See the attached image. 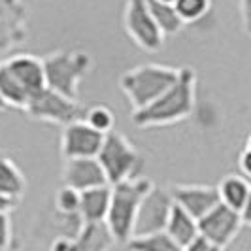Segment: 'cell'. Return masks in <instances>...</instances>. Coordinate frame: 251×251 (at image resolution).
<instances>
[{
    "label": "cell",
    "instance_id": "5bb4252c",
    "mask_svg": "<svg viewBox=\"0 0 251 251\" xmlns=\"http://www.w3.org/2000/svg\"><path fill=\"white\" fill-rule=\"evenodd\" d=\"M219 202L226 204L228 208L242 214L246 221H250V206H251V185L250 177L242 174H228L217 185Z\"/></svg>",
    "mask_w": 251,
    "mask_h": 251
},
{
    "label": "cell",
    "instance_id": "9c48e42d",
    "mask_svg": "<svg viewBox=\"0 0 251 251\" xmlns=\"http://www.w3.org/2000/svg\"><path fill=\"white\" fill-rule=\"evenodd\" d=\"M172 195L168 187H159V185H151L148 193L142 197L134 217V225H132V236L138 234H148L155 230H164L168 214L172 210Z\"/></svg>",
    "mask_w": 251,
    "mask_h": 251
},
{
    "label": "cell",
    "instance_id": "f546056e",
    "mask_svg": "<svg viewBox=\"0 0 251 251\" xmlns=\"http://www.w3.org/2000/svg\"><path fill=\"white\" fill-rule=\"evenodd\" d=\"M240 10H242V23L246 32L250 34V0H240Z\"/></svg>",
    "mask_w": 251,
    "mask_h": 251
},
{
    "label": "cell",
    "instance_id": "6da1fadb",
    "mask_svg": "<svg viewBox=\"0 0 251 251\" xmlns=\"http://www.w3.org/2000/svg\"><path fill=\"white\" fill-rule=\"evenodd\" d=\"M197 99V72L191 66L177 68L176 79L170 87L150 102L148 106L132 110L130 121L138 128L168 126L187 119L195 110Z\"/></svg>",
    "mask_w": 251,
    "mask_h": 251
},
{
    "label": "cell",
    "instance_id": "4dcf8cb0",
    "mask_svg": "<svg viewBox=\"0 0 251 251\" xmlns=\"http://www.w3.org/2000/svg\"><path fill=\"white\" fill-rule=\"evenodd\" d=\"M161 2H168V4H174L176 0H161Z\"/></svg>",
    "mask_w": 251,
    "mask_h": 251
},
{
    "label": "cell",
    "instance_id": "52a82bcc",
    "mask_svg": "<svg viewBox=\"0 0 251 251\" xmlns=\"http://www.w3.org/2000/svg\"><path fill=\"white\" fill-rule=\"evenodd\" d=\"M248 223L250 221H246L240 212L228 208L223 202H217L206 214L197 219L199 232L204 238L210 240L217 248V251L228 248L238 238L244 225H248Z\"/></svg>",
    "mask_w": 251,
    "mask_h": 251
},
{
    "label": "cell",
    "instance_id": "44dd1931",
    "mask_svg": "<svg viewBox=\"0 0 251 251\" xmlns=\"http://www.w3.org/2000/svg\"><path fill=\"white\" fill-rule=\"evenodd\" d=\"M148 8H150L151 15L155 19L157 26L161 28V32L166 36H174L179 34L185 23L181 21V17L177 15L174 4L168 2H161V0H148Z\"/></svg>",
    "mask_w": 251,
    "mask_h": 251
},
{
    "label": "cell",
    "instance_id": "7c38bea8",
    "mask_svg": "<svg viewBox=\"0 0 251 251\" xmlns=\"http://www.w3.org/2000/svg\"><path fill=\"white\" fill-rule=\"evenodd\" d=\"M104 183H108V179L97 157L64 159L63 185H68L75 191H83V189L99 187Z\"/></svg>",
    "mask_w": 251,
    "mask_h": 251
},
{
    "label": "cell",
    "instance_id": "8992f818",
    "mask_svg": "<svg viewBox=\"0 0 251 251\" xmlns=\"http://www.w3.org/2000/svg\"><path fill=\"white\" fill-rule=\"evenodd\" d=\"M23 112L34 121L64 126L75 119H83L85 110L75 99H68L50 87H42L28 97Z\"/></svg>",
    "mask_w": 251,
    "mask_h": 251
},
{
    "label": "cell",
    "instance_id": "484cf974",
    "mask_svg": "<svg viewBox=\"0 0 251 251\" xmlns=\"http://www.w3.org/2000/svg\"><path fill=\"white\" fill-rule=\"evenodd\" d=\"M12 217L10 212H0V250H8L12 246Z\"/></svg>",
    "mask_w": 251,
    "mask_h": 251
},
{
    "label": "cell",
    "instance_id": "ffe728a7",
    "mask_svg": "<svg viewBox=\"0 0 251 251\" xmlns=\"http://www.w3.org/2000/svg\"><path fill=\"white\" fill-rule=\"evenodd\" d=\"M28 97H30L28 91L17 81V77L10 72V68L2 61L0 63V100L4 102V106L23 110Z\"/></svg>",
    "mask_w": 251,
    "mask_h": 251
},
{
    "label": "cell",
    "instance_id": "7402d4cb",
    "mask_svg": "<svg viewBox=\"0 0 251 251\" xmlns=\"http://www.w3.org/2000/svg\"><path fill=\"white\" fill-rule=\"evenodd\" d=\"M125 246L138 251H179L176 242L166 234V230H155V232H148V234L130 236L125 242Z\"/></svg>",
    "mask_w": 251,
    "mask_h": 251
},
{
    "label": "cell",
    "instance_id": "cb8c5ba5",
    "mask_svg": "<svg viewBox=\"0 0 251 251\" xmlns=\"http://www.w3.org/2000/svg\"><path fill=\"white\" fill-rule=\"evenodd\" d=\"M177 15L181 17V21L187 23H197L202 17H206V13L212 8V0H176L174 2Z\"/></svg>",
    "mask_w": 251,
    "mask_h": 251
},
{
    "label": "cell",
    "instance_id": "ac0fdd59",
    "mask_svg": "<svg viewBox=\"0 0 251 251\" xmlns=\"http://www.w3.org/2000/svg\"><path fill=\"white\" fill-rule=\"evenodd\" d=\"M164 230L170 238L176 242V246L179 250H185L187 244L199 234V225L197 219L189 214L187 210H183L181 206H177L176 202L172 204V210L168 214Z\"/></svg>",
    "mask_w": 251,
    "mask_h": 251
},
{
    "label": "cell",
    "instance_id": "d6a6232c",
    "mask_svg": "<svg viewBox=\"0 0 251 251\" xmlns=\"http://www.w3.org/2000/svg\"><path fill=\"white\" fill-rule=\"evenodd\" d=\"M0 63H2V51H0Z\"/></svg>",
    "mask_w": 251,
    "mask_h": 251
},
{
    "label": "cell",
    "instance_id": "ba28073f",
    "mask_svg": "<svg viewBox=\"0 0 251 251\" xmlns=\"http://www.w3.org/2000/svg\"><path fill=\"white\" fill-rule=\"evenodd\" d=\"M123 23L128 38L144 51H159L164 46V34L157 26L148 0H126Z\"/></svg>",
    "mask_w": 251,
    "mask_h": 251
},
{
    "label": "cell",
    "instance_id": "5b68a950",
    "mask_svg": "<svg viewBox=\"0 0 251 251\" xmlns=\"http://www.w3.org/2000/svg\"><path fill=\"white\" fill-rule=\"evenodd\" d=\"M177 68L166 64H140L119 77V87L125 93L132 110H138L153 102L164 89L176 79Z\"/></svg>",
    "mask_w": 251,
    "mask_h": 251
},
{
    "label": "cell",
    "instance_id": "4316f807",
    "mask_svg": "<svg viewBox=\"0 0 251 251\" xmlns=\"http://www.w3.org/2000/svg\"><path fill=\"white\" fill-rule=\"evenodd\" d=\"M238 168H240V174L246 177L251 176V140L248 138L246 144H244V150L240 153L238 157Z\"/></svg>",
    "mask_w": 251,
    "mask_h": 251
},
{
    "label": "cell",
    "instance_id": "d4e9b609",
    "mask_svg": "<svg viewBox=\"0 0 251 251\" xmlns=\"http://www.w3.org/2000/svg\"><path fill=\"white\" fill-rule=\"evenodd\" d=\"M53 206H55V212L57 214H64V215L77 214V208H79V191L68 187V185H63V187L55 193Z\"/></svg>",
    "mask_w": 251,
    "mask_h": 251
},
{
    "label": "cell",
    "instance_id": "f1b7e54d",
    "mask_svg": "<svg viewBox=\"0 0 251 251\" xmlns=\"http://www.w3.org/2000/svg\"><path fill=\"white\" fill-rule=\"evenodd\" d=\"M17 204H19L17 199H12V197L0 193V212H12Z\"/></svg>",
    "mask_w": 251,
    "mask_h": 251
},
{
    "label": "cell",
    "instance_id": "2e32d148",
    "mask_svg": "<svg viewBox=\"0 0 251 251\" xmlns=\"http://www.w3.org/2000/svg\"><path fill=\"white\" fill-rule=\"evenodd\" d=\"M4 63L10 68V72L17 77V81L28 91V95H32V93L40 91L42 87H46L42 59H38L30 53H21V55L10 57Z\"/></svg>",
    "mask_w": 251,
    "mask_h": 251
},
{
    "label": "cell",
    "instance_id": "277c9868",
    "mask_svg": "<svg viewBox=\"0 0 251 251\" xmlns=\"http://www.w3.org/2000/svg\"><path fill=\"white\" fill-rule=\"evenodd\" d=\"M97 159L110 185L123 179L144 176V168H146L144 157L134 148V144L117 130H110L104 134Z\"/></svg>",
    "mask_w": 251,
    "mask_h": 251
},
{
    "label": "cell",
    "instance_id": "d6986e66",
    "mask_svg": "<svg viewBox=\"0 0 251 251\" xmlns=\"http://www.w3.org/2000/svg\"><path fill=\"white\" fill-rule=\"evenodd\" d=\"M26 191V179L21 168L13 163L12 157L0 153V193L21 201Z\"/></svg>",
    "mask_w": 251,
    "mask_h": 251
},
{
    "label": "cell",
    "instance_id": "4fadbf2b",
    "mask_svg": "<svg viewBox=\"0 0 251 251\" xmlns=\"http://www.w3.org/2000/svg\"><path fill=\"white\" fill-rule=\"evenodd\" d=\"M172 201L183 210H187L195 219L204 215L212 206L219 202L217 187L214 185H201V183H177L168 187Z\"/></svg>",
    "mask_w": 251,
    "mask_h": 251
},
{
    "label": "cell",
    "instance_id": "e0dca14e",
    "mask_svg": "<svg viewBox=\"0 0 251 251\" xmlns=\"http://www.w3.org/2000/svg\"><path fill=\"white\" fill-rule=\"evenodd\" d=\"M110 195H112L110 183L79 191L77 214L81 217V221H104L110 206Z\"/></svg>",
    "mask_w": 251,
    "mask_h": 251
},
{
    "label": "cell",
    "instance_id": "3957f363",
    "mask_svg": "<svg viewBox=\"0 0 251 251\" xmlns=\"http://www.w3.org/2000/svg\"><path fill=\"white\" fill-rule=\"evenodd\" d=\"M46 87L61 93L68 99L79 95V83L91 72L93 59L83 50H59L42 59Z\"/></svg>",
    "mask_w": 251,
    "mask_h": 251
},
{
    "label": "cell",
    "instance_id": "83f0119b",
    "mask_svg": "<svg viewBox=\"0 0 251 251\" xmlns=\"http://www.w3.org/2000/svg\"><path fill=\"white\" fill-rule=\"evenodd\" d=\"M185 250H189V251H217V248H215L210 240L204 238L201 232H199L195 238L189 242Z\"/></svg>",
    "mask_w": 251,
    "mask_h": 251
},
{
    "label": "cell",
    "instance_id": "9a60e30c",
    "mask_svg": "<svg viewBox=\"0 0 251 251\" xmlns=\"http://www.w3.org/2000/svg\"><path fill=\"white\" fill-rule=\"evenodd\" d=\"M115 246L106 221H83L77 234L70 240V251H104Z\"/></svg>",
    "mask_w": 251,
    "mask_h": 251
},
{
    "label": "cell",
    "instance_id": "603a6c76",
    "mask_svg": "<svg viewBox=\"0 0 251 251\" xmlns=\"http://www.w3.org/2000/svg\"><path fill=\"white\" fill-rule=\"evenodd\" d=\"M83 121L89 126H93L95 130H99L102 134L110 132L115 128V115L113 112L104 106V104H97V106H91L87 112L83 113Z\"/></svg>",
    "mask_w": 251,
    "mask_h": 251
},
{
    "label": "cell",
    "instance_id": "1f68e13d",
    "mask_svg": "<svg viewBox=\"0 0 251 251\" xmlns=\"http://www.w3.org/2000/svg\"><path fill=\"white\" fill-rule=\"evenodd\" d=\"M0 110H6V106H4V102L0 100Z\"/></svg>",
    "mask_w": 251,
    "mask_h": 251
},
{
    "label": "cell",
    "instance_id": "7a4b0ae2",
    "mask_svg": "<svg viewBox=\"0 0 251 251\" xmlns=\"http://www.w3.org/2000/svg\"><path fill=\"white\" fill-rule=\"evenodd\" d=\"M151 185L153 181L146 176L123 179L112 185L110 206L104 221L112 230L115 244H125L132 236V225H134L138 204Z\"/></svg>",
    "mask_w": 251,
    "mask_h": 251
},
{
    "label": "cell",
    "instance_id": "8fae6325",
    "mask_svg": "<svg viewBox=\"0 0 251 251\" xmlns=\"http://www.w3.org/2000/svg\"><path fill=\"white\" fill-rule=\"evenodd\" d=\"M104 134L89 126L83 119H75L63 126L61 153L64 159L74 157H97Z\"/></svg>",
    "mask_w": 251,
    "mask_h": 251
},
{
    "label": "cell",
    "instance_id": "30bf717a",
    "mask_svg": "<svg viewBox=\"0 0 251 251\" xmlns=\"http://www.w3.org/2000/svg\"><path fill=\"white\" fill-rule=\"evenodd\" d=\"M28 38V8L23 0H0V51H12Z\"/></svg>",
    "mask_w": 251,
    "mask_h": 251
}]
</instances>
